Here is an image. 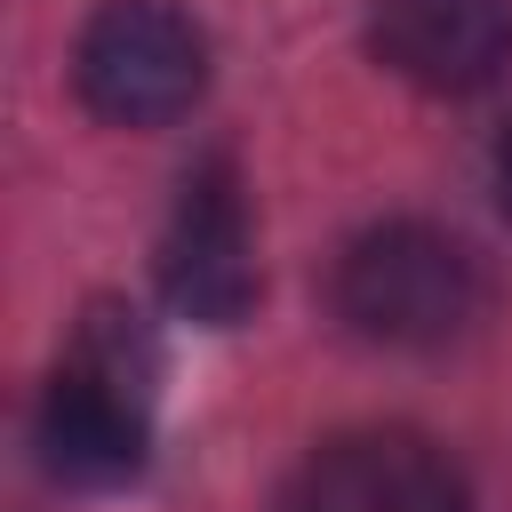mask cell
I'll return each instance as SVG.
<instances>
[{
	"label": "cell",
	"instance_id": "cell-1",
	"mask_svg": "<svg viewBox=\"0 0 512 512\" xmlns=\"http://www.w3.org/2000/svg\"><path fill=\"white\" fill-rule=\"evenodd\" d=\"M336 312L368 344L432 352L480 320V264L432 224H376L336 256Z\"/></svg>",
	"mask_w": 512,
	"mask_h": 512
},
{
	"label": "cell",
	"instance_id": "cell-2",
	"mask_svg": "<svg viewBox=\"0 0 512 512\" xmlns=\"http://www.w3.org/2000/svg\"><path fill=\"white\" fill-rule=\"evenodd\" d=\"M32 448L72 488H120L144 464V344L136 328H88L32 408Z\"/></svg>",
	"mask_w": 512,
	"mask_h": 512
},
{
	"label": "cell",
	"instance_id": "cell-3",
	"mask_svg": "<svg viewBox=\"0 0 512 512\" xmlns=\"http://www.w3.org/2000/svg\"><path fill=\"white\" fill-rule=\"evenodd\" d=\"M80 104L112 128H168L208 88V40L168 0H104L72 56Z\"/></svg>",
	"mask_w": 512,
	"mask_h": 512
},
{
	"label": "cell",
	"instance_id": "cell-4",
	"mask_svg": "<svg viewBox=\"0 0 512 512\" xmlns=\"http://www.w3.org/2000/svg\"><path fill=\"white\" fill-rule=\"evenodd\" d=\"M160 288L184 320L200 328H232L248 320L256 304V224H248V192H240V168L216 152L184 176L176 208H168V232H160Z\"/></svg>",
	"mask_w": 512,
	"mask_h": 512
},
{
	"label": "cell",
	"instance_id": "cell-5",
	"mask_svg": "<svg viewBox=\"0 0 512 512\" xmlns=\"http://www.w3.org/2000/svg\"><path fill=\"white\" fill-rule=\"evenodd\" d=\"M280 512H472V488L448 448H432L424 432L376 424V432L320 440L280 488Z\"/></svg>",
	"mask_w": 512,
	"mask_h": 512
},
{
	"label": "cell",
	"instance_id": "cell-6",
	"mask_svg": "<svg viewBox=\"0 0 512 512\" xmlns=\"http://www.w3.org/2000/svg\"><path fill=\"white\" fill-rule=\"evenodd\" d=\"M368 56L432 96H472L512 64V0H376Z\"/></svg>",
	"mask_w": 512,
	"mask_h": 512
},
{
	"label": "cell",
	"instance_id": "cell-7",
	"mask_svg": "<svg viewBox=\"0 0 512 512\" xmlns=\"http://www.w3.org/2000/svg\"><path fill=\"white\" fill-rule=\"evenodd\" d=\"M496 200H504V216H512V136H504V152H496Z\"/></svg>",
	"mask_w": 512,
	"mask_h": 512
}]
</instances>
